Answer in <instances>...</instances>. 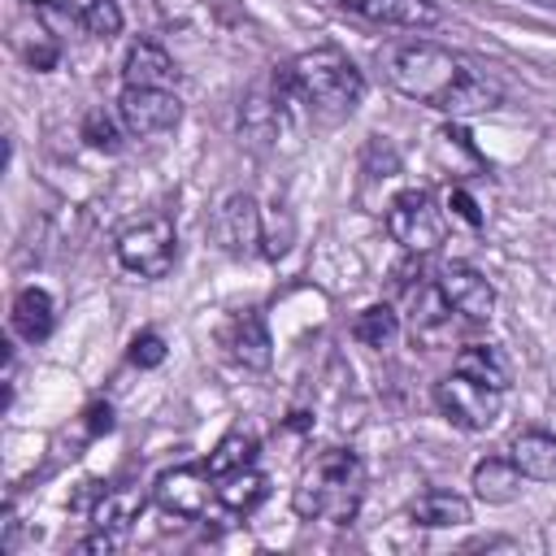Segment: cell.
<instances>
[{"label":"cell","instance_id":"8992f818","mask_svg":"<svg viewBox=\"0 0 556 556\" xmlns=\"http://www.w3.org/2000/svg\"><path fill=\"white\" fill-rule=\"evenodd\" d=\"M382 222H387V235H391L404 252H413V256H426V252H434V248L443 243V208H439L434 195L421 191V187L400 191V195L387 204Z\"/></svg>","mask_w":556,"mask_h":556},{"label":"cell","instance_id":"2e32d148","mask_svg":"<svg viewBox=\"0 0 556 556\" xmlns=\"http://www.w3.org/2000/svg\"><path fill=\"white\" fill-rule=\"evenodd\" d=\"M408 521L421 530H456L473 521V504L460 491H421L408 504Z\"/></svg>","mask_w":556,"mask_h":556},{"label":"cell","instance_id":"d6986e66","mask_svg":"<svg viewBox=\"0 0 556 556\" xmlns=\"http://www.w3.org/2000/svg\"><path fill=\"white\" fill-rule=\"evenodd\" d=\"M9 326L13 334H22L26 343H43L56 326V313H52V300L43 287H22L13 295V313H9Z\"/></svg>","mask_w":556,"mask_h":556},{"label":"cell","instance_id":"9c48e42d","mask_svg":"<svg viewBox=\"0 0 556 556\" xmlns=\"http://www.w3.org/2000/svg\"><path fill=\"white\" fill-rule=\"evenodd\" d=\"M217 248L226 256H252L256 243L265 239V213L256 208V200L248 191H230L217 208H213V222H208Z\"/></svg>","mask_w":556,"mask_h":556},{"label":"cell","instance_id":"ac0fdd59","mask_svg":"<svg viewBox=\"0 0 556 556\" xmlns=\"http://www.w3.org/2000/svg\"><path fill=\"white\" fill-rule=\"evenodd\" d=\"M265 500H269V478H265L256 465L217 478V504H222L230 517H252Z\"/></svg>","mask_w":556,"mask_h":556},{"label":"cell","instance_id":"5bb4252c","mask_svg":"<svg viewBox=\"0 0 556 556\" xmlns=\"http://www.w3.org/2000/svg\"><path fill=\"white\" fill-rule=\"evenodd\" d=\"M521 482L526 473L513 465V456H482L469 473V486H473V500L491 504V508H504L521 495Z\"/></svg>","mask_w":556,"mask_h":556},{"label":"cell","instance_id":"4fadbf2b","mask_svg":"<svg viewBox=\"0 0 556 556\" xmlns=\"http://www.w3.org/2000/svg\"><path fill=\"white\" fill-rule=\"evenodd\" d=\"M178 65L156 39H135L122 56V87H174Z\"/></svg>","mask_w":556,"mask_h":556},{"label":"cell","instance_id":"44dd1931","mask_svg":"<svg viewBox=\"0 0 556 556\" xmlns=\"http://www.w3.org/2000/svg\"><path fill=\"white\" fill-rule=\"evenodd\" d=\"M61 9L70 13V22H78L91 39H113L122 35V4L117 0H61Z\"/></svg>","mask_w":556,"mask_h":556},{"label":"cell","instance_id":"83f0119b","mask_svg":"<svg viewBox=\"0 0 556 556\" xmlns=\"http://www.w3.org/2000/svg\"><path fill=\"white\" fill-rule=\"evenodd\" d=\"M17 534H22V521H17L13 508H9V513H4V539H0V552H4V556L17 552Z\"/></svg>","mask_w":556,"mask_h":556},{"label":"cell","instance_id":"e0dca14e","mask_svg":"<svg viewBox=\"0 0 556 556\" xmlns=\"http://www.w3.org/2000/svg\"><path fill=\"white\" fill-rule=\"evenodd\" d=\"M508 456L526 473V482H556V434L552 430H521V434H513Z\"/></svg>","mask_w":556,"mask_h":556},{"label":"cell","instance_id":"484cf974","mask_svg":"<svg viewBox=\"0 0 556 556\" xmlns=\"http://www.w3.org/2000/svg\"><path fill=\"white\" fill-rule=\"evenodd\" d=\"M130 361H135L139 369H152V365H161V361H165V339H161L156 330H143V334L130 343Z\"/></svg>","mask_w":556,"mask_h":556},{"label":"cell","instance_id":"5b68a950","mask_svg":"<svg viewBox=\"0 0 556 556\" xmlns=\"http://www.w3.org/2000/svg\"><path fill=\"white\" fill-rule=\"evenodd\" d=\"M117 265L135 278H165L178 261V230L169 217H143L135 226H126L113 243Z\"/></svg>","mask_w":556,"mask_h":556},{"label":"cell","instance_id":"6da1fadb","mask_svg":"<svg viewBox=\"0 0 556 556\" xmlns=\"http://www.w3.org/2000/svg\"><path fill=\"white\" fill-rule=\"evenodd\" d=\"M378 70L391 91H400L413 104L439 109L447 117L491 113L504 100V87L491 74H482L469 56L430 39H400L378 48Z\"/></svg>","mask_w":556,"mask_h":556},{"label":"cell","instance_id":"9a60e30c","mask_svg":"<svg viewBox=\"0 0 556 556\" xmlns=\"http://www.w3.org/2000/svg\"><path fill=\"white\" fill-rule=\"evenodd\" d=\"M226 348L243 369H269V361H274V339H269V326H265V317L256 308H248V313H239L230 321Z\"/></svg>","mask_w":556,"mask_h":556},{"label":"cell","instance_id":"d4e9b609","mask_svg":"<svg viewBox=\"0 0 556 556\" xmlns=\"http://www.w3.org/2000/svg\"><path fill=\"white\" fill-rule=\"evenodd\" d=\"M122 135H126V126H122V117L113 113H104V109H91L87 117H83V139L96 148V152H117L122 148Z\"/></svg>","mask_w":556,"mask_h":556},{"label":"cell","instance_id":"3957f363","mask_svg":"<svg viewBox=\"0 0 556 556\" xmlns=\"http://www.w3.org/2000/svg\"><path fill=\"white\" fill-rule=\"evenodd\" d=\"M365 500V465L352 447H326L291 486V508L304 521L352 526Z\"/></svg>","mask_w":556,"mask_h":556},{"label":"cell","instance_id":"7402d4cb","mask_svg":"<svg viewBox=\"0 0 556 556\" xmlns=\"http://www.w3.org/2000/svg\"><path fill=\"white\" fill-rule=\"evenodd\" d=\"M395 334H400V313L391 304H369L352 321V339L365 343V348H391Z\"/></svg>","mask_w":556,"mask_h":556},{"label":"cell","instance_id":"277c9868","mask_svg":"<svg viewBox=\"0 0 556 556\" xmlns=\"http://www.w3.org/2000/svg\"><path fill=\"white\" fill-rule=\"evenodd\" d=\"M430 400H434L439 417H443L447 426L465 430V434L491 430V426L500 421V413H504V391H500V387H486V382H478V378H469V374H456V369L434 382Z\"/></svg>","mask_w":556,"mask_h":556},{"label":"cell","instance_id":"52a82bcc","mask_svg":"<svg viewBox=\"0 0 556 556\" xmlns=\"http://www.w3.org/2000/svg\"><path fill=\"white\" fill-rule=\"evenodd\" d=\"M152 500L161 513L178 517V521H200L208 513V504H217V478L208 473V465H174L161 469L152 482Z\"/></svg>","mask_w":556,"mask_h":556},{"label":"cell","instance_id":"ffe728a7","mask_svg":"<svg viewBox=\"0 0 556 556\" xmlns=\"http://www.w3.org/2000/svg\"><path fill=\"white\" fill-rule=\"evenodd\" d=\"M456 374H469V378H478V382H486V387H500V391H508V361H504V352L500 348H491V343H465L460 352H456V365H452Z\"/></svg>","mask_w":556,"mask_h":556},{"label":"cell","instance_id":"ba28073f","mask_svg":"<svg viewBox=\"0 0 556 556\" xmlns=\"http://www.w3.org/2000/svg\"><path fill=\"white\" fill-rule=\"evenodd\" d=\"M117 117L130 139H156L182 122V100L174 87H122Z\"/></svg>","mask_w":556,"mask_h":556},{"label":"cell","instance_id":"8fae6325","mask_svg":"<svg viewBox=\"0 0 556 556\" xmlns=\"http://www.w3.org/2000/svg\"><path fill=\"white\" fill-rule=\"evenodd\" d=\"M334 4L369 26H391V30H430L443 22V9L434 0H334Z\"/></svg>","mask_w":556,"mask_h":556},{"label":"cell","instance_id":"cb8c5ba5","mask_svg":"<svg viewBox=\"0 0 556 556\" xmlns=\"http://www.w3.org/2000/svg\"><path fill=\"white\" fill-rule=\"evenodd\" d=\"M139 508H143V491H109V495L100 500V508H96V526L126 530Z\"/></svg>","mask_w":556,"mask_h":556},{"label":"cell","instance_id":"603a6c76","mask_svg":"<svg viewBox=\"0 0 556 556\" xmlns=\"http://www.w3.org/2000/svg\"><path fill=\"white\" fill-rule=\"evenodd\" d=\"M256 460V434H243V430H230L213 452H208V473L222 478V473H235V469H248Z\"/></svg>","mask_w":556,"mask_h":556},{"label":"cell","instance_id":"4316f807","mask_svg":"<svg viewBox=\"0 0 556 556\" xmlns=\"http://www.w3.org/2000/svg\"><path fill=\"white\" fill-rule=\"evenodd\" d=\"M447 204H452V208H456V213H460L469 226H482V213H478V204H473V200H469L460 187H452V191H447Z\"/></svg>","mask_w":556,"mask_h":556},{"label":"cell","instance_id":"30bf717a","mask_svg":"<svg viewBox=\"0 0 556 556\" xmlns=\"http://www.w3.org/2000/svg\"><path fill=\"white\" fill-rule=\"evenodd\" d=\"M434 287H439V295H443L465 321H473V326L491 321V313H495V282H491L482 269H473V265H465V261H447V265L434 274Z\"/></svg>","mask_w":556,"mask_h":556},{"label":"cell","instance_id":"7c38bea8","mask_svg":"<svg viewBox=\"0 0 556 556\" xmlns=\"http://www.w3.org/2000/svg\"><path fill=\"white\" fill-rule=\"evenodd\" d=\"M465 326H473V321H465V317L439 295V287H434V291H426V295L417 300V313H413V343H421L426 352H439V348H452Z\"/></svg>","mask_w":556,"mask_h":556},{"label":"cell","instance_id":"f546056e","mask_svg":"<svg viewBox=\"0 0 556 556\" xmlns=\"http://www.w3.org/2000/svg\"><path fill=\"white\" fill-rule=\"evenodd\" d=\"M526 4H539V9H556V0H526Z\"/></svg>","mask_w":556,"mask_h":556},{"label":"cell","instance_id":"7a4b0ae2","mask_svg":"<svg viewBox=\"0 0 556 556\" xmlns=\"http://www.w3.org/2000/svg\"><path fill=\"white\" fill-rule=\"evenodd\" d=\"M274 83L313 117L321 122H339L348 113H356V104L365 100V74L356 70V61L339 48H308L295 52L291 61L269 70Z\"/></svg>","mask_w":556,"mask_h":556},{"label":"cell","instance_id":"f1b7e54d","mask_svg":"<svg viewBox=\"0 0 556 556\" xmlns=\"http://www.w3.org/2000/svg\"><path fill=\"white\" fill-rule=\"evenodd\" d=\"M26 4H35V9H48V4H61V0H26Z\"/></svg>","mask_w":556,"mask_h":556}]
</instances>
